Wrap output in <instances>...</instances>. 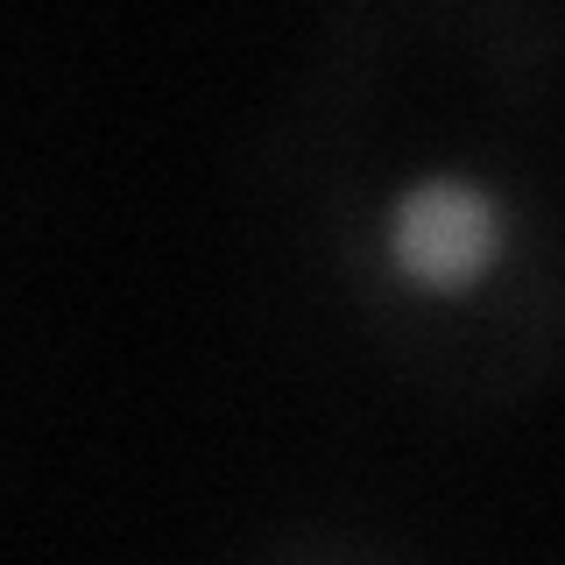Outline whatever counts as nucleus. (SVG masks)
I'll return each instance as SVG.
<instances>
[{"label": "nucleus", "instance_id": "f257e3e1", "mask_svg": "<svg viewBox=\"0 0 565 565\" xmlns=\"http://www.w3.org/2000/svg\"><path fill=\"white\" fill-rule=\"evenodd\" d=\"M388 269L424 297H473L494 276L509 247V220L494 205V191H481L473 177L431 170L417 184L396 191L388 205Z\"/></svg>", "mask_w": 565, "mask_h": 565}]
</instances>
